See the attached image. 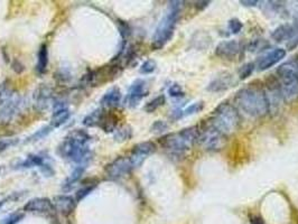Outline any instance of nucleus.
I'll return each instance as SVG.
<instances>
[{"label": "nucleus", "instance_id": "f257e3e1", "mask_svg": "<svg viewBox=\"0 0 298 224\" xmlns=\"http://www.w3.org/2000/svg\"><path fill=\"white\" fill-rule=\"evenodd\" d=\"M91 136L82 129H75L70 132L57 148V154L70 162L79 165H86L91 159L89 143Z\"/></svg>", "mask_w": 298, "mask_h": 224}, {"label": "nucleus", "instance_id": "f03ea898", "mask_svg": "<svg viewBox=\"0 0 298 224\" xmlns=\"http://www.w3.org/2000/svg\"><path fill=\"white\" fill-rule=\"evenodd\" d=\"M237 105L248 116L259 118L266 116L270 110L269 99L262 86L249 84L237 93Z\"/></svg>", "mask_w": 298, "mask_h": 224}, {"label": "nucleus", "instance_id": "7ed1b4c3", "mask_svg": "<svg viewBox=\"0 0 298 224\" xmlns=\"http://www.w3.org/2000/svg\"><path fill=\"white\" fill-rule=\"evenodd\" d=\"M208 122L227 137L240 127L241 118L235 105L229 102H222L214 109Z\"/></svg>", "mask_w": 298, "mask_h": 224}, {"label": "nucleus", "instance_id": "20e7f679", "mask_svg": "<svg viewBox=\"0 0 298 224\" xmlns=\"http://www.w3.org/2000/svg\"><path fill=\"white\" fill-rule=\"evenodd\" d=\"M198 139V127L193 126L185 128L178 132L169 133L164 136L159 140L163 148L176 155H182L185 151L190 150Z\"/></svg>", "mask_w": 298, "mask_h": 224}, {"label": "nucleus", "instance_id": "39448f33", "mask_svg": "<svg viewBox=\"0 0 298 224\" xmlns=\"http://www.w3.org/2000/svg\"><path fill=\"white\" fill-rule=\"evenodd\" d=\"M183 4L184 3L182 2H172L171 5H169L167 14L161 20L159 25L156 28V32L154 34L153 44H151L154 50L163 49L167 44L168 40L172 38Z\"/></svg>", "mask_w": 298, "mask_h": 224}, {"label": "nucleus", "instance_id": "423d86ee", "mask_svg": "<svg viewBox=\"0 0 298 224\" xmlns=\"http://www.w3.org/2000/svg\"><path fill=\"white\" fill-rule=\"evenodd\" d=\"M198 143L207 150H220L226 143V136L221 133L209 122L198 127Z\"/></svg>", "mask_w": 298, "mask_h": 224}, {"label": "nucleus", "instance_id": "0eeeda50", "mask_svg": "<svg viewBox=\"0 0 298 224\" xmlns=\"http://www.w3.org/2000/svg\"><path fill=\"white\" fill-rule=\"evenodd\" d=\"M135 168L132 166L129 156H121L108 164L104 168V172L110 180H119L131 173V170Z\"/></svg>", "mask_w": 298, "mask_h": 224}, {"label": "nucleus", "instance_id": "6e6552de", "mask_svg": "<svg viewBox=\"0 0 298 224\" xmlns=\"http://www.w3.org/2000/svg\"><path fill=\"white\" fill-rule=\"evenodd\" d=\"M156 145L151 141H145V143L137 144L136 146H133L132 150L130 151V154L128 155L130 158V161L132 163L133 168L139 167L140 165L144 163V161L151 154H154L156 151Z\"/></svg>", "mask_w": 298, "mask_h": 224}, {"label": "nucleus", "instance_id": "1a4fd4ad", "mask_svg": "<svg viewBox=\"0 0 298 224\" xmlns=\"http://www.w3.org/2000/svg\"><path fill=\"white\" fill-rule=\"evenodd\" d=\"M147 84L144 80H137L133 82L131 86L128 90L126 102L129 107H136V105L142 101L143 98L147 96Z\"/></svg>", "mask_w": 298, "mask_h": 224}, {"label": "nucleus", "instance_id": "9d476101", "mask_svg": "<svg viewBox=\"0 0 298 224\" xmlns=\"http://www.w3.org/2000/svg\"><path fill=\"white\" fill-rule=\"evenodd\" d=\"M24 211L28 213H37V214H50L55 211L53 203L50 198L46 197H36L28 201L25 206Z\"/></svg>", "mask_w": 298, "mask_h": 224}, {"label": "nucleus", "instance_id": "9b49d317", "mask_svg": "<svg viewBox=\"0 0 298 224\" xmlns=\"http://www.w3.org/2000/svg\"><path fill=\"white\" fill-rule=\"evenodd\" d=\"M272 39L276 42H285V40H294L298 38V24H283V25L278 26L271 34Z\"/></svg>", "mask_w": 298, "mask_h": 224}, {"label": "nucleus", "instance_id": "f8f14e48", "mask_svg": "<svg viewBox=\"0 0 298 224\" xmlns=\"http://www.w3.org/2000/svg\"><path fill=\"white\" fill-rule=\"evenodd\" d=\"M241 45L238 40H223L215 47V55L223 60H231L240 53Z\"/></svg>", "mask_w": 298, "mask_h": 224}, {"label": "nucleus", "instance_id": "ddd939ff", "mask_svg": "<svg viewBox=\"0 0 298 224\" xmlns=\"http://www.w3.org/2000/svg\"><path fill=\"white\" fill-rule=\"evenodd\" d=\"M45 157L40 155H29L24 161L16 165V168H32V167H39L42 173L52 176L54 174L53 169L51 168L49 164H46Z\"/></svg>", "mask_w": 298, "mask_h": 224}, {"label": "nucleus", "instance_id": "4468645a", "mask_svg": "<svg viewBox=\"0 0 298 224\" xmlns=\"http://www.w3.org/2000/svg\"><path fill=\"white\" fill-rule=\"evenodd\" d=\"M285 56L286 51L284 49H274L260 58L258 62V70L266 71L268 69H270L282 61L283 58H285Z\"/></svg>", "mask_w": 298, "mask_h": 224}, {"label": "nucleus", "instance_id": "2eb2a0df", "mask_svg": "<svg viewBox=\"0 0 298 224\" xmlns=\"http://www.w3.org/2000/svg\"><path fill=\"white\" fill-rule=\"evenodd\" d=\"M52 203H53L55 211H58L63 215H68L75 210L77 199L68 195H57L52 199Z\"/></svg>", "mask_w": 298, "mask_h": 224}, {"label": "nucleus", "instance_id": "dca6fc26", "mask_svg": "<svg viewBox=\"0 0 298 224\" xmlns=\"http://www.w3.org/2000/svg\"><path fill=\"white\" fill-rule=\"evenodd\" d=\"M233 84V79L230 73H222L213 79L208 85V91L210 92H221L230 89Z\"/></svg>", "mask_w": 298, "mask_h": 224}, {"label": "nucleus", "instance_id": "f3484780", "mask_svg": "<svg viewBox=\"0 0 298 224\" xmlns=\"http://www.w3.org/2000/svg\"><path fill=\"white\" fill-rule=\"evenodd\" d=\"M122 99V94L118 87H112L110 89L106 94L101 98L100 100V104L102 105V108L104 109H112L118 107L121 102Z\"/></svg>", "mask_w": 298, "mask_h": 224}, {"label": "nucleus", "instance_id": "a211bd4d", "mask_svg": "<svg viewBox=\"0 0 298 224\" xmlns=\"http://www.w3.org/2000/svg\"><path fill=\"white\" fill-rule=\"evenodd\" d=\"M117 123H118V118H117V116L111 111L104 110L101 121L99 123V127L106 132H113L116 131Z\"/></svg>", "mask_w": 298, "mask_h": 224}, {"label": "nucleus", "instance_id": "6ab92c4d", "mask_svg": "<svg viewBox=\"0 0 298 224\" xmlns=\"http://www.w3.org/2000/svg\"><path fill=\"white\" fill-rule=\"evenodd\" d=\"M204 108V102L200 101V102H195L189 107H186L185 109H179L173 112L172 115V119L174 120H179L182 119L184 117H188V116H192V115H195L197 112L202 111Z\"/></svg>", "mask_w": 298, "mask_h": 224}, {"label": "nucleus", "instance_id": "aec40b11", "mask_svg": "<svg viewBox=\"0 0 298 224\" xmlns=\"http://www.w3.org/2000/svg\"><path fill=\"white\" fill-rule=\"evenodd\" d=\"M70 118V110L65 107H61V108H57L55 109V111L53 112V116H52V119H51V127L55 129L57 127H61L62 125H64Z\"/></svg>", "mask_w": 298, "mask_h": 224}, {"label": "nucleus", "instance_id": "412c9836", "mask_svg": "<svg viewBox=\"0 0 298 224\" xmlns=\"http://www.w3.org/2000/svg\"><path fill=\"white\" fill-rule=\"evenodd\" d=\"M35 98H36V104L38 105V107L45 109V108H48L51 100L53 99V94H52L50 87L43 85L36 91Z\"/></svg>", "mask_w": 298, "mask_h": 224}, {"label": "nucleus", "instance_id": "4be33fe9", "mask_svg": "<svg viewBox=\"0 0 298 224\" xmlns=\"http://www.w3.org/2000/svg\"><path fill=\"white\" fill-rule=\"evenodd\" d=\"M48 64H49V51L48 46L43 44L40 46V49L38 51L37 55V65H36V71L38 74H44L48 70Z\"/></svg>", "mask_w": 298, "mask_h": 224}, {"label": "nucleus", "instance_id": "5701e85b", "mask_svg": "<svg viewBox=\"0 0 298 224\" xmlns=\"http://www.w3.org/2000/svg\"><path fill=\"white\" fill-rule=\"evenodd\" d=\"M84 169H85V165H79V166L73 170V173L71 174V176H70V177L66 178L65 183H64V185H63V190L64 191H70V190H71V188L75 184H77V183L79 182V180L81 178L82 174L84 173Z\"/></svg>", "mask_w": 298, "mask_h": 224}, {"label": "nucleus", "instance_id": "b1692460", "mask_svg": "<svg viewBox=\"0 0 298 224\" xmlns=\"http://www.w3.org/2000/svg\"><path fill=\"white\" fill-rule=\"evenodd\" d=\"M103 109H97L92 111L90 115H87L83 119V125L85 127H99V123L101 121V118L103 115Z\"/></svg>", "mask_w": 298, "mask_h": 224}, {"label": "nucleus", "instance_id": "393cba45", "mask_svg": "<svg viewBox=\"0 0 298 224\" xmlns=\"http://www.w3.org/2000/svg\"><path fill=\"white\" fill-rule=\"evenodd\" d=\"M166 101V99H165V96H158L157 98L153 99L151 101H149L147 104L145 105V111L146 112H154L156 111L158 108H161L162 105H164V103H165Z\"/></svg>", "mask_w": 298, "mask_h": 224}, {"label": "nucleus", "instance_id": "a878e982", "mask_svg": "<svg viewBox=\"0 0 298 224\" xmlns=\"http://www.w3.org/2000/svg\"><path fill=\"white\" fill-rule=\"evenodd\" d=\"M53 130H54V129L52 128L51 126L45 127L43 129H40V130H38L37 132H35L29 138H27V140L25 141V143H34V141H38L40 139H44L46 137V136H48L50 132H52Z\"/></svg>", "mask_w": 298, "mask_h": 224}, {"label": "nucleus", "instance_id": "bb28decb", "mask_svg": "<svg viewBox=\"0 0 298 224\" xmlns=\"http://www.w3.org/2000/svg\"><path fill=\"white\" fill-rule=\"evenodd\" d=\"M131 129L129 127H121L116 129L114 131V139L117 141H126L131 138Z\"/></svg>", "mask_w": 298, "mask_h": 224}, {"label": "nucleus", "instance_id": "cd10ccee", "mask_svg": "<svg viewBox=\"0 0 298 224\" xmlns=\"http://www.w3.org/2000/svg\"><path fill=\"white\" fill-rule=\"evenodd\" d=\"M97 187V183H92V184H89V185H85L83 186L82 188H80V190L77 192V196H75V199H77L78 202L82 201L85 196L89 195V194L95 190V188Z\"/></svg>", "mask_w": 298, "mask_h": 224}, {"label": "nucleus", "instance_id": "c85d7f7f", "mask_svg": "<svg viewBox=\"0 0 298 224\" xmlns=\"http://www.w3.org/2000/svg\"><path fill=\"white\" fill-rule=\"evenodd\" d=\"M255 71V64L254 63H245L244 65H242L239 70V76H240L241 80H244L249 78V76L254 73Z\"/></svg>", "mask_w": 298, "mask_h": 224}, {"label": "nucleus", "instance_id": "c756f323", "mask_svg": "<svg viewBox=\"0 0 298 224\" xmlns=\"http://www.w3.org/2000/svg\"><path fill=\"white\" fill-rule=\"evenodd\" d=\"M156 62L154 60H147L143 63V65L140 66L139 72L142 74H150L156 70Z\"/></svg>", "mask_w": 298, "mask_h": 224}, {"label": "nucleus", "instance_id": "7c9ffc66", "mask_svg": "<svg viewBox=\"0 0 298 224\" xmlns=\"http://www.w3.org/2000/svg\"><path fill=\"white\" fill-rule=\"evenodd\" d=\"M167 128H168V125L165 121L158 120V121H155L153 123L150 130H151V132H154V133H163L164 131L167 130Z\"/></svg>", "mask_w": 298, "mask_h": 224}, {"label": "nucleus", "instance_id": "2f4dec72", "mask_svg": "<svg viewBox=\"0 0 298 224\" xmlns=\"http://www.w3.org/2000/svg\"><path fill=\"white\" fill-rule=\"evenodd\" d=\"M227 26H229V29H230V32L232 34L240 33L242 27H243L242 23L240 20H239L238 18H232V19H230L229 20V24H227Z\"/></svg>", "mask_w": 298, "mask_h": 224}, {"label": "nucleus", "instance_id": "473e14b6", "mask_svg": "<svg viewBox=\"0 0 298 224\" xmlns=\"http://www.w3.org/2000/svg\"><path fill=\"white\" fill-rule=\"evenodd\" d=\"M168 94L173 98H179L184 96V91L179 84H172L168 89Z\"/></svg>", "mask_w": 298, "mask_h": 224}, {"label": "nucleus", "instance_id": "72a5a7b5", "mask_svg": "<svg viewBox=\"0 0 298 224\" xmlns=\"http://www.w3.org/2000/svg\"><path fill=\"white\" fill-rule=\"evenodd\" d=\"M118 27H119L121 36H122V38H124V42H125V40L128 38V36L130 35L131 29H130L129 25H128V24L125 23V21H119L118 23Z\"/></svg>", "mask_w": 298, "mask_h": 224}, {"label": "nucleus", "instance_id": "f704fd0d", "mask_svg": "<svg viewBox=\"0 0 298 224\" xmlns=\"http://www.w3.org/2000/svg\"><path fill=\"white\" fill-rule=\"evenodd\" d=\"M22 217H24V215H22L21 213L10 214L9 216L6 217V219H4L2 224H17L22 220Z\"/></svg>", "mask_w": 298, "mask_h": 224}, {"label": "nucleus", "instance_id": "c9c22d12", "mask_svg": "<svg viewBox=\"0 0 298 224\" xmlns=\"http://www.w3.org/2000/svg\"><path fill=\"white\" fill-rule=\"evenodd\" d=\"M15 144V141L13 140H0V154L3 151H5L7 148H9L10 146H13Z\"/></svg>", "mask_w": 298, "mask_h": 224}, {"label": "nucleus", "instance_id": "e433bc0d", "mask_svg": "<svg viewBox=\"0 0 298 224\" xmlns=\"http://www.w3.org/2000/svg\"><path fill=\"white\" fill-rule=\"evenodd\" d=\"M240 4H242L243 6H247V7H253V6H257L258 2H257V0H241Z\"/></svg>", "mask_w": 298, "mask_h": 224}, {"label": "nucleus", "instance_id": "4c0bfd02", "mask_svg": "<svg viewBox=\"0 0 298 224\" xmlns=\"http://www.w3.org/2000/svg\"><path fill=\"white\" fill-rule=\"evenodd\" d=\"M251 224H265L264 220H262L261 216L258 215H255L251 217Z\"/></svg>", "mask_w": 298, "mask_h": 224}, {"label": "nucleus", "instance_id": "58836bf2", "mask_svg": "<svg viewBox=\"0 0 298 224\" xmlns=\"http://www.w3.org/2000/svg\"><path fill=\"white\" fill-rule=\"evenodd\" d=\"M5 204V201H0V209H2V206Z\"/></svg>", "mask_w": 298, "mask_h": 224}]
</instances>
